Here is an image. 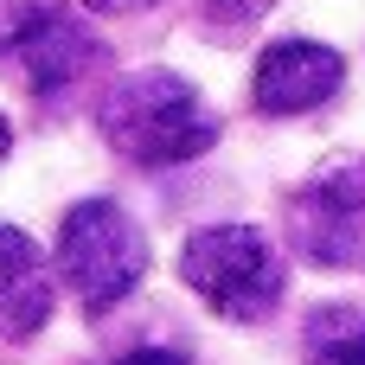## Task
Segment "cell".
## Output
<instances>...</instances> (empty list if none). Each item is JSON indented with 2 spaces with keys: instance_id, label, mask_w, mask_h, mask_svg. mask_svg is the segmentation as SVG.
Masks as SVG:
<instances>
[{
  "instance_id": "obj_1",
  "label": "cell",
  "mask_w": 365,
  "mask_h": 365,
  "mask_svg": "<svg viewBox=\"0 0 365 365\" xmlns=\"http://www.w3.org/2000/svg\"><path fill=\"white\" fill-rule=\"evenodd\" d=\"M96 128L135 167H186V160L212 154L218 135H225L205 90L192 77L167 71V64L109 77V90L96 96Z\"/></svg>"
},
{
  "instance_id": "obj_2",
  "label": "cell",
  "mask_w": 365,
  "mask_h": 365,
  "mask_svg": "<svg viewBox=\"0 0 365 365\" xmlns=\"http://www.w3.org/2000/svg\"><path fill=\"white\" fill-rule=\"evenodd\" d=\"M180 282L231 327H263L289 295V263L257 225H199L180 244Z\"/></svg>"
},
{
  "instance_id": "obj_3",
  "label": "cell",
  "mask_w": 365,
  "mask_h": 365,
  "mask_svg": "<svg viewBox=\"0 0 365 365\" xmlns=\"http://www.w3.org/2000/svg\"><path fill=\"white\" fill-rule=\"evenodd\" d=\"M51 269H58V282L71 289V302L83 314H109L148 276V231L115 199H77L58 225Z\"/></svg>"
},
{
  "instance_id": "obj_4",
  "label": "cell",
  "mask_w": 365,
  "mask_h": 365,
  "mask_svg": "<svg viewBox=\"0 0 365 365\" xmlns=\"http://www.w3.org/2000/svg\"><path fill=\"white\" fill-rule=\"evenodd\" d=\"M103 64L109 51L71 0H0V71H13L26 96L58 103Z\"/></svg>"
},
{
  "instance_id": "obj_5",
  "label": "cell",
  "mask_w": 365,
  "mask_h": 365,
  "mask_svg": "<svg viewBox=\"0 0 365 365\" xmlns=\"http://www.w3.org/2000/svg\"><path fill=\"white\" fill-rule=\"evenodd\" d=\"M282 237L314 269H359L365 276V154L321 160L282 199Z\"/></svg>"
},
{
  "instance_id": "obj_6",
  "label": "cell",
  "mask_w": 365,
  "mask_h": 365,
  "mask_svg": "<svg viewBox=\"0 0 365 365\" xmlns=\"http://www.w3.org/2000/svg\"><path fill=\"white\" fill-rule=\"evenodd\" d=\"M346 83V58L321 38H276L257 51L250 71V103L263 115H308L321 103H334Z\"/></svg>"
},
{
  "instance_id": "obj_7",
  "label": "cell",
  "mask_w": 365,
  "mask_h": 365,
  "mask_svg": "<svg viewBox=\"0 0 365 365\" xmlns=\"http://www.w3.org/2000/svg\"><path fill=\"white\" fill-rule=\"evenodd\" d=\"M51 308H58V269H51V257L19 225L0 218V340H13V346L38 340L45 321H51Z\"/></svg>"
},
{
  "instance_id": "obj_8",
  "label": "cell",
  "mask_w": 365,
  "mask_h": 365,
  "mask_svg": "<svg viewBox=\"0 0 365 365\" xmlns=\"http://www.w3.org/2000/svg\"><path fill=\"white\" fill-rule=\"evenodd\" d=\"M302 365H365V308L327 302L302 321Z\"/></svg>"
},
{
  "instance_id": "obj_9",
  "label": "cell",
  "mask_w": 365,
  "mask_h": 365,
  "mask_svg": "<svg viewBox=\"0 0 365 365\" xmlns=\"http://www.w3.org/2000/svg\"><path fill=\"white\" fill-rule=\"evenodd\" d=\"M269 6H276V0H199V19H205L212 38L237 45V38H250V32L269 19Z\"/></svg>"
},
{
  "instance_id": "obj_10",
  "label": "cell",
  "mask_w": 365,
  "mask_h": 365,
  "mask_svg": "<svg viewBox=\"0 0 365 365\" xmlns=\"http://www.w3.org/2000/svg\"><path fill=\"white\" fill-rule=\"evenodd\" d=\"M109 365H192V353H180V346H135V353H122Z\"/></svg>"
},
{
  "instance_id": "obj_11",
  "label": "cell",
  "mask_w": 365,
  "mask_h": 365,
  "mask_svg": "<svg viewBox=\"0 0 365 365\" xmlns=\"http://www.w3.org/2000/svg\"><path fill=\"white\" fill-rule=\"evenodd\" d=\"M90 13H148V6H160V0H83Z\"/></svg>"
},
{
  "instance_id": "obj_12",
  "label": "cell",
  "mask_w": 365,
  "mask_h": 365,
  "mask_svg": "<svg viewBox=\"0 0 365 365\" xmlns=\"http://www.w3.org/2000/svg\"><path fill=\"white\" fill-rule=\"evenodd\" d=\"M6 154H13V122L0 115V160H6Z\"/></svg>"
}]
</instances>
